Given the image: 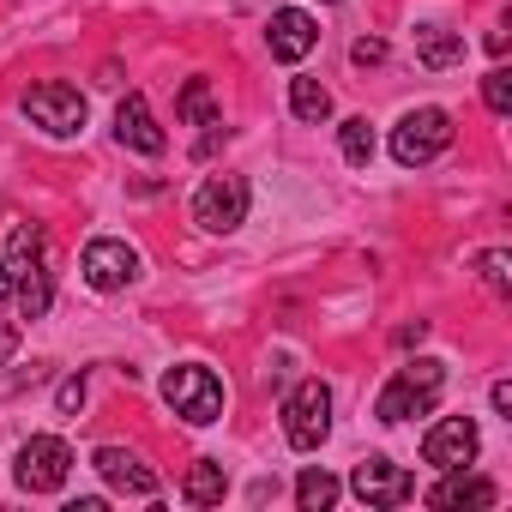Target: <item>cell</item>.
<instances>
[{"label": "cell", "instance_id": "1", "mask_svg": "<svg viewBox=\"0 0 512 512\" xmlns=\"http://www.w3.org/2000/svg\"><path fill=\"white\" fill-rule=\"evenodd\" d=\"M7 272H13V302L25 308V320H43L55 302V278H49V235L37 223H13Z\"/></svg>", "mask_w": 512, "mask_h": 512}, {"label": "cell", "instance_id": "2", "mask_svg": "<svg viewBox=\"0 0 512 512\" xmlns=\"http://www.w3.org/2000/svg\"><path fill=\"white\" fill-rule=\"evenodd\" d=\"M440 386H446V362L416 356V362H404V368L380 386L374 416H380V422H410V416H428V410L440 404Z\"/></svg>", "mask_w": 512, "mask_h": 512}, {"label": "cell", "instance_id": "3", "mask_svg": "<svg viewBox=\"0 0 512 512\" xmlns=\"http://www.w3.org/2000/svg\"><path fill=\"white\" fill-rule=\"evenodd\" d=\"M163 404H169L181 422L205 428V422H217V416H223L229 392H223V380H217L211 368H199V362H181V368H169V374H163Z\"/></svg>", "mask_w": 512, "mask_h": 512}, {"label": "cell", "instance_id": "4", "mask_svg": "<svg viewBox=\"0 0 512 512\" xmlns=\"http://www.w3.org/2000/svg\"><path fill=\"white\" fill-rule=\"evenodd\" d=\"M19 109H25V121L43 127L49 139H73V133L85 127V91L67 85V79H43V85H31Z\"/></svg>", "mask_w": 512, "mask_h": 512}, {"label": "cell", "instance_id": "5", "mask_svg": "<svg viewBox=\"0 0 512 512\" xmlns=\"http://www.w3.org/2000/svg\"><path fill=\"white\" fill-rule=\"evenodd\" d=\"M326 434H332V386L326 380H302L284 398V440L296 452H320Z\"/></svg>", "mask_w": 512, "mask_h": 512}, {"label": "cell", "instance_id": "6", "mask_svg": "<svg viewBox=\"0 0 512 512\" xmlns=\"http://www.w3.org/2000/svg\"><path fill=\"white\" fill-rule=\"evenodd\" d=\"M452 145V115L446 109H410L398 127H392V157L404 163V169H422V163H434L440 151Z\"/></svg>", "mask_w": 512, "mask_h": 512}, {"label": "cell", "instance_id": "7", "mask_svg": "<svg viewBox=\"0 0 512 512\" xmlns=\"http://www.w3.org/2000/svg\"><path fill=\"white\" fill-rule=\"evenodd\" d=\"M13 476H19L25 494H55L73 476V446L61 434H31L19 446V458H13Z\"/></svg>", "mask_w": 512, "mask_h": 512}, {"label": "cell", "instance_id": "8", "mask_svg": "<svg viewBox=\"0 0 512 512\" xmlns=\"http://www.w3.org/2000/svg\"><path fill=\"white\" fill-rule=\"evenodd\" d=\"M79 278H85L97 296L127 290V284L139 278V247L121 241V235H97V241H85V253H79Z\"/></svg>", "mask_w": 512, "mask_h": 512}, {"label": "cell", "instance_id": "9", "mask_svg": "<svg viewBox=\"0 0 512 512\" xmlns=\"http://www.w3.org/2000/svg\"><path fill=\"white\" fill-rule=\"evenodd\" d=\"M193 223L211 229V235H229L247 223V175H205L199 193H193Z\"/></svg>", "mask_w": 512, "mask_h": 512}, {"label": "cell", "instance_id": "10", "mask_svg": "<svg viewBox=\"0 0 512 512\" xmlns=\"http://www.w3.org/2000/svg\"><path fill=\"white\" fill-rule=\"evenodd\" d=\"M350 494H356L362 506H404V500L416 494V476H410L404 464H392L386 452H368V458L350 470Z\"/></svg>", "mask_w": 512, "mask_h": 512}, {"label": "cell", "instance_id": "11", "mask_svg": "<svg viewBox=\"0 0 512 512\" xmlns=\"http://www.w3.org/2000/svg\"><path fill=\"white\" fill-rule=\"evenodd\" d=\"M476 452H482V434H476L470 416H440V422L422 434V464H434V470L476 464Z\"/></svg>", "mask_w": 512, "mask_h": 512}, {"label": "cell", "instance_id": "12", "mask_svg": "<svg viewBox=\"0 0 512 512\" xmlns=\"http://www.w3.org/2000/svg\"><path fill=\"white\" fill-rule=\"evenodd\" d=\"M266 43H272V61L296 67V61H308V55L320 49V25H314V13H302V7H284V13H272Z\"/></svg>", "mask_w": 512, "mask_h": 512}, {"label": "cell", "instance_id": "13", "mask_svg": "<svg viewBox=\"0 0 512 512\" xmlns=\"http://www.w3.org/2000/svg\"><path fill=\"white\" fill-rule=\"evenodd\" d=\"M115 139L127 145V151H139V157H163V127H157V115H151V103L139 97V91H127L121 97V109H115Z\"/></svg>", "mask_w": 512, "mask_h": 512}, {"label": "cell", "instance_id": "14", "mask_svg": "<svg viewBox=\"0 0 512 512\" xmlns=\"http://www.w3.org/2000/svg\"><path fill=\"white\" fill-rule=\"evenodd\" d=\"M91 464H97V476H103L109 488H121V494H157V470H151L133 446H97Z\"/></svg>", "mask_w": 512, "mask_h": 512}, {"label": "cell", "instance_id": "15", "mask_svg": "<svg viewBox=\"0 0 512 512\" xmlns=\"http://www.w3.org/2000/svg\"><path fill=\"white\" fill-rule=\"evenodd\" d=\"M500 500V488L488 482V476H476L470 464H452L434 488H428V506H440V512H452V506H494Z\"/></svg>", "mask_w": 512, "mask_h": 512}, {"label": "cell", "instance_id": "16", "mask_svg": "<svg viewBox=\"0 0 512 512\" xmlns=\"http://www.w3.org/2000/svg\"><path fill=\"white\" fill-rule=\"evenodd\" d=\"M223 494H229V470L217 458H193V470L181 476V500L187 506H217Z\"/></svg>", "mask_w": 512, "mask_h": 512}, {"label": "cell", "instance_id": "17", "mask_svg": "<svg viewBox=\"0 0 512 512\" xmlns=\"http://www.w3.org/2000/svg\"><path fill=\"white\" fill-rule=\"evenodd\" d=\"M416 55H422V67L446 73V67L464 61V31H440V25H428V31H416Z\"/></svg>", "mask_w": 512, "mask_h": 512}, {"label": "cell", "instance_id": "18", "mask_svg": "<svg viewBox=\"0 0 512 512\" xmlns=\"http://www.w3.org/2000/svg\"><path fill=\"white\" fill-rule=\"evenodd\" d=\"M338 494H344V482H338L332 470H320V464H308V470L296 476V506H302V512H326Z\"/></svg>", "mask_w": 512, "mask_h": 512}, {"label": "cell", "instance_id": "19", "mask_svg": "<svg viewBox=\"0 0 512 512\" xmlns=\"http://www.w3.org/2000/svg\"><path fill=\"white\" fill-rule=\"evenodd\" d=\"M175 115H181L187 127H217V121H223V115H217V97H211V85H205V79H187V85H181Z\"/></svg>", "mask_w": 512, "mask_h": 512}, {"label": "cell", "instance_id": "20", "mask_svg": "<svg viewBox=\"0 0 512 512\" xmlns=\"http://www.w3.org/2000/svg\"><path fill=\"white\" fill-rule=\"evenodd\" d=\"M290 109H296V121L320 127V121L332 115V91H326L320 79H290Z\"/></svg>", "mask_w": 512, "mask_h": 512}, {"label": "cell", "instance_id": "21", "mask_svg": "<svg viewBox=\"0 0 512 512\" xmlns=\"http://www.w3.org/2000/svg\"><path fill=\"white\" fill-rule=\"evenodd\" d=\"M338 145H344V163L368 169V163H374V127H368V115H350V121L338 127Z\"/></svg>", "mask_w": 512, "mask_h": 512}, {"label": "cell", "instance_id": "22", "mask_svg": "<svg viewBox=\"0 0 512 512\" xmlns=\"http://www.w3.org/2000/svg\"><path fill=\"white\" fill-rule=\"evenodd\" d=\"M476 266H482V284H488L494 296H506V290H512V253H506V247H488Z\"/></svg>", "mask_w": 512, "mask_h": 512}, {"label": "cell", "instance_id": "23", "mask_svg": "<svg viewBox=\"0 0 512 512\" xmlns=\"http://www.w3.org/2000/svg\"><path fill=\"white\" fill-rule=\"evenodd\" d=\"M482 103H488L494 115H512V73H506V67H488V79H482Z\"/></svg>", "mask_w": 512, "mask_h": 512}, {"label": "cell", "instance_id": "24", "mask_svg": "<svg viewBox=\"0 0 512 512\" xmlns=\"http://www.w3.org/2000/svg\"><path fill=\"white\" fill-rule=\"evenodd\" d=\"M55 410H61V416H79V410H85V380H79V374H67V380L55 386Z\"/></svg>", "mask_w": 512, "mask_h": 512}, {"label": "cell", "instance_id": "25", "mask_svg": "<svg viewBox=\"0 0 512 512\" xmlns=\"http://www.w3.org/2000/svg\"><path fill=\"white\" fill-rule=\"evenodd\" d=\"M350 61H356V67H380V61H386V43H380V37H362V43L350 49Z\"/></svg>", "mask_w": 512, "mask_h": 512}, {"label": "cell", "instance_id": "26", "mask_svg": "<svg viewBox=\"0 0 512 512\" xmlns=\"http://www.w3.org/2000/svg\"><path fill=\"white\" fill-rule=\"evenodd\" d=\"M488 404H494L500 416H512V386H506V380H494V386H488Z\"/></svg>", "mask_w": 512, "mask_h": 512}, {"label": "cell", "instance_id": "27", "mask_svg": "<svg viewBox=\"0 0 512 512\" xmlns=\"http://www.w3.org/2000/svg\"><path fill=\"white\" fill-rule=\"evenodd\" d=\"M13 350H19V332H13V326H0V368L13 362Z\"/></svg>", "mask_w": 512, "mask_h": 512}, {"label": "cell", "instance_id": "28", "mask_svg": "<svg viewBox=\"0 0 512 512\" xmlns=\"http://www.w3.org/2000/svg\"><path fill=\"white\" fill-rule=\"evenodd\" d=\"M422 338H428V326H422V320H416V326H398V350H410V344H422Z\"/></svg>", "mask_w": 512, "mask_h": 512}, {"label": "cell", "instance_id": "29", "mask_svg": "<svg viewBox=\"0 0 512 512\" xmlns=\"http://www.w3.org/2000/svg\"><path fill=\"white\" fill-rule=\"evenodd\" d=\"M13 296V272H7V253H0V302Z\"/></svg>", "mask_w": 512, "mask_h": 512}]
</instances>
